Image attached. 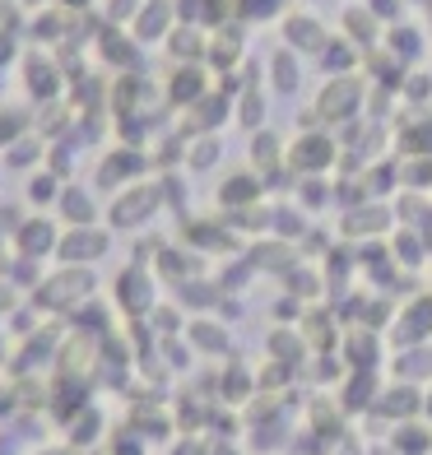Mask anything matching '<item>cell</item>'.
Masks as SVG:
<instances>
[{"mask_svg":"<svg viewBox=\"0 0 432 455\" xmlns=\"http://www.w3.org/2000/svg\"><path fill=\"white\" fill-rule=\"evenodd\" d=\"M358 89L354 84H335L331 93H325V108H331V116H344V108H348V98H354Z\"/></svg>","mask_w":432,"mask_h":455,"instance_id":"1","label":"cell"}]
</instances>
